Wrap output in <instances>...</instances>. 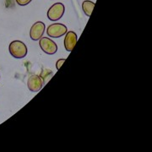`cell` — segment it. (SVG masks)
I'll return each instance as SVG.
<instances>
[{
    "label": "cell",
    "instance_id": "1",
    "mask_svg": "<svg viewBox=\"0 0 152 152\" xmlns=\"http://www.w3.org/2000/svg\"><path fill=\"white\" fill-rule=\"evenodd\" d=\"M9 51L14 58L20 59L27 55V47L21 41H13L9 46Z\"/></svg>",
    "mask_w": 152,
    "mask_h": 152
},
{
    "label": "cell",
    "instance_id": "2",
    "mask_svg": "<svg viewBox=\"0 0 152 152\" xmlns=\"http://www.w3.org/2000/svg\"><path fill=\"white\" fill-rule=\"evenodd\" d=\"M65 7L62 3H56L51 6L48 11V18L52 21H57L64 16Z\"/></svg>",
    "mask_w": 152,
    "mask_h": 152
},
{
    "label": "cell",
    "instance_id": "3",
    "mask_svg": "<svg viewBox=\"0 0 152 152\" xmlns=\"http://www.w3.org/2000/svg\"><path fill=\"white\" fill-rule=\"evenodd\" d=\"M39 46L45 53L53 55L58 52V45L48 37H42L39 40Z\"/></svg>",
    "mask_w": 152,
    "mask_h": 152
},
{
    "label": "cell",
    "instance_id": "4",
    "mask_svg": "<svg viewBox=\"0 0 152 152\" xmlns=\"http://www.w3.org/2000/svg\"><path fill=\"white\" fill-rule=\"evenodd\" d=\"M68 31V28L64 24L61 23H55L49 26L48 28L47 33L50 37L59 38L64 36Z\"/></svg>",
    "mask_w": 152,
    "mask_h": 152
},
{
    "label": "cell",
    "instance_id": "5",
    "mask_svg": "<svg viewBox=\"0 0 152 152\" xmlns=\"http://www.w3.org/2000/svg\"><path fill=\"white\" fill-rule=\"evenodd\" d=\"M28 89L31 92H38L43 87V80L42 77L37 75H32L29 77L27 81Z\"/></svg>",
    "mask_w": 152,
    "mask_h": 152
},
{
    "label": "cell",
    "instance_id": "6",
    "mask_svg": "<svg viewBox=\"0 0 152 152\" xmlns=\"http://www.w3.org/2000/svg\"><path fill=\"white\" fill-rule=\"evenodd\" d=\"M45 32V24L42 21H37L33 24L30 31V37L33 41H37L42 37Z\"/></svg>",
    "mask_w": 152,
    "mask_h": 152
},
{
    "label": "cell",
    "instance_id": "7",
    "mask_svg": "<svg viewBox=\"0 0 152 152\" xmlns=\"http://www.w3.org/2000/svg\"><path fill=\"white\" fill-rule=\"evenodd\" d=\"M77 40H78V37H77L75 32L67 31V33L65 34L64 41V48H65L66 51L72 52L74 48L75 47Z\"/></svg>",
    "mask_w": 152,
    "mask_h": 152
},
{
    "label": "cell",
    "instance_id": "8",
    "mask_svg": "<svg viewBox=\"0 0 152 152\" xmlns=\"http://www.w3.org/2000/svg\"><path fill=\"white\" fill-rule=\"evenodd\" d=\"M94 7H95V3L90 0H85L82 4V10L84 11L85 15L89 17L91 15Z\"/></svg>",
    "mask_w": 152,
    "mask_h": 152
},
{
    "label": "cell",
    "instance_id": "9",
    "mask_svg": "<svg viewBox=\"0 0 152 152\" xmlns=\"http://www.w3.org/2000/svg\"><path fill=\"white\" fill-rule=\"evenodd\" d=\"M15 1L20 6H26L29 4L32 0H15Z\"/></svg>",
    "mask_w": 152,
    "mask_h": 152
},
{
    "label": "cell",
    "instance_id": "10",
    "mask_svg": "<svg viewBox=\"0 0 152 152\" xmlns=\"http://www.w3.org/2000/svg\"><path fill=\"white\" fill-rule=\"evenodd\" d=\"M64 62H65V58H60L57 61V63H56V68H57V69L58 70L60 68L62 67V65L64 64Z\"/></svg>",
    "mask_w": 152,
    "mask_h": 152
}]
</instances>
